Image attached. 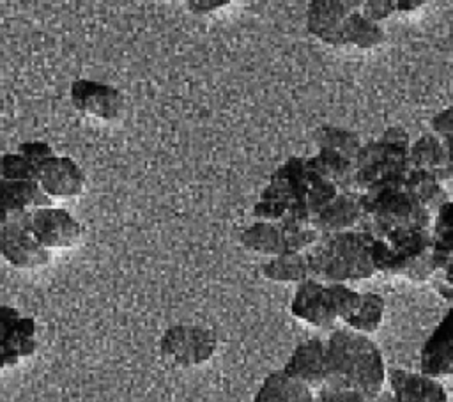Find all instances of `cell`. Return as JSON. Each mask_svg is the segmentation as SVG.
Listing matches in <instances>:
<instances>
[{"label": "cell", "mask_w": 453, "mask_h": 402, "mask_svg": "<svg viewBox=\"0 0 453 402\" xmlns=\"http://www.w3.org/2000/svg\"><path fill=\"white\" fill-rule=\"evenodd\" d=\"M409 147L411 138L400 126H391L377 140L363 143L354 158L357 193L403 188L411 170Z\"/></svg>", "instance_id": "cell-3"}, {"label": "cell", "mask_w": 453, "mask_h": 402, "mask_svg": "<svg viewBox=\"0 0 453 402\" xmlns=\"http://www.w3.org/2000/svg\"><path fill=\"white\" fill-rule=\"evenodd\" d=\"M421 7H425L423 0H396V2H393L395 14H398V12H414V11H419Z\"/></svg>", "instance_id": "cell-37"}, {"label": "cell", "mask_w": 453, "mask_h": 402, "mask_svg": "<svg viewBox=\"0 0 453 402\" xmlns=\"http://www.w3.org/2000/svg\"><path fill=\"white\" fill-rule=\"evenodd\" d=\"M35 166L19 152H9L0 158L2 181H35Z\"/></svg>", "instance_id": "cell-31"}, {"label": "cell", "mask_w": 453, "mask_h": 402, "mask_svg": "<svg viewBox=\"0 0 453 402\" xmlns=\"http://www.w3.org/2000/svg\"><path fill=\"white\" fill-rule=\"evenodd\" d=\"M230 2L228 0H198V2H188V7L193 11V12H198V14H209V12H214V11H221L223 7H228Z\"/></svg>", "instance_id": "cell-36"}, {"label": "cell", "mask_w": 453, "mask_h": 402, "mask_svg": "<svg viewBox=\"0 0 453 402\" xmlns=\"http://www.w3.org/2000/svg\"><path fill=\"white\" fill-rule=\"evenodd\" d=\"M373 239L375 237L359 228L322 234L319 241L304 251L310 278L326 285H349L372 278L377 274L372 262Z\"/></svg>", "instance_id": "cell-2"}, {"label": "cell", "mask_w": 453, "mask_h": 402, "mask_svg": "<svg viewBox=\"0 0 453 402\" xmlns=\"http://www.w3.org/2000/svg\"><path fill=\"white\" fill-rule=\"evenodd\" d=\"M216 349V335L195 324L170 326L159 340V354L173 368L200 367L214 356Z\"/></svg>", "instance_id": "cell-7"}, {"label": "cell", "mask_w": 453, "mask_h": 402, "mask_svg": "<svg viewBox=\"0 0 453 402\" xmlns=\"http://www.w3.org/2000/svg\"><path fill=\"white\" fill-rule=\"evenodd\" d=\"M28 228L37 243L50 253L74 248L81 239V223L60 205L35 209L28 218Z\"/></svg>", "instance_id": "cell-10"}, {"label": "cell", "mask_w": 453, "mask_h": 402, "mask_svg": "<svg viewBox=\"0 0 453 402\" xmlns=\"http://www.w3.org/2000/svg\"><path fill=\"white\" fill-rule=\"evenodd\" d=\"M25 159H28L35 168L44 161L48 159L50 156H53V149L50 147V143L46 142H23L18 151Z\"/></svg>", "instance_id": "cell-34"}, {"label": "cell", "mask_w": 453, "mask_h": 402, "mask_svg": "<svg viewBox=\"0 0 453 402\" xmlns=\"http://www.w3.org/2000/svg\"><path fill=\"white\" fill-rule=\"evenodd\" d=\"M306 165L319 177L331 182L338 193H357L354 161L342 158L327 149H319L317 154L304 158Z\"/></svg>", "instance_id": "cell-21"}, {"label": "cell", "mask_w": 453, "mask_h": 402, "mask_svg": "<svg viewBox=\"0 0 453 402\" xmlns=\"http://www.w3.org/2000/svg\"><path fill=\"white\" fill-rule=\"evenodd\" d=\"M359 12L366 19L380 25L382 21L389 19L391 16H395L393 0H366V2H361Z\"/></svg>", "instance_id": "cell-33"}, {"label": "cell", "mask_w": 453, "mask_h": 402, "mask_svg": "<svg viewBox=\"0 0 453 402\" xmlns=\"http://www.w3.org/2000/svg\"><path fill=\"white\" fill-rule=\"evenodd\" d=\"M313 393L317 402H366V398L357 391L334 384H326Z\"/></svg>", "instance_id": "cell-32"}, {"label": "cell", "mask_w": 453, "mask_h": 402, "mask_svg": "<svg viewBox=\"0 0 453 402\" xmlns=\"http://www.w3.org/2000/svg\"><path fill=\"white\" fill-rule=\"evenodd\" d=\"M35 182L41 191L57 205L83 195L87 179L81 166L69 156H50L35 170Z\"/></svg>", "instance_id": "cell-11"}, {"label": "cell", "mask_w": 453, "mask_h": 402, "mask_svg": "<svg viewBox=\"0 0 453 402\" xmlns=\"http://www.w3.org/2000/svg\"><path fill=\"white\" fill-rule=\"evenodd\" d=\"M281 370L311 391L326 386L329 381L326 340L313 336L297 344Z\"/></svg>", "instance_id": "cell-13"}, {"label": "cell", "mask_w": 453, "mask_h": 402, "mask_svg": "<svg viewBox=\"0 0 453 402\" xmlns=\"http://www.w3.org/2000/svg\"><path fill=\"white\" fill-rule=\"evenodd\" d=\"M384 310L386 303L380 294L370 290L359 292V301L354 312L343 321V324L345 328L361 335L375 333L384 321Z\"/></svg>", "instance_id": "cell-27"}, {"label": "cell", "mask_w": 453, "mask_h": 402, "mask_svg": "<svg viewBox=\"0 0 453 402\" xmlns=\"http://www.w3.org/2000/svg\"><path fill=\"white\" fill-rule=\"evenodd\" d=\"M278 225L283 232L287 251H306L322 236L313 220H290Z\"/></svg>", "instance_id": "cell-30"}, {"label": "cell", "mask_w": 453, "mask_h": 402, "mask_svg": "<svg viewBox=\"0 0 453 402\" xmlns=\"http://www.w3.org/2000/svg\"><path fill=\"white\" fill-rule=\"evenodd\" d=\"M262 274L276 283H301L310 280V269L304 251H287L267 259L262 264Z\"/></svg>", "instance_id": "cell-26"}, {"label": "cell", "mask_w": 453, "mask_h": 402, "mask_svg": "<svg viewBox=\"0 0 453 402\" xmlns=\"http://www.w3.org/2000/svg\"><path fill=\"white\" fill-rule=\"evenodd\" d=\"M37 351V324L14 306L0 305V372L12 370Z\"/></svg>", "instance_id": "cell-8"}, {"label": "cell", "mask_w": 453, "mask_h": 402, "mask_svg": "<svg viewBox=\"0 0 453 402\" xmlns=\"http://www.w3.org/2000/svg\"><path fill=\"white\" fill-rule=\"evenodd\" d=\"M241 244L267 259L287 253L283 232L278 223L257 220L241 232Z\"/></svg>", "instance_id": "cell-24"}, {"label": "cell", "mask_w": 453, "mask_h": 402, "mask_svg": "<svg viewBox=\"0 0 453 402\" xmlns=\"http://www.w3.org/2000/svg\"><path fill=\"white\" fill-rule=\"evenodd\" d=\"M69 97L76 112L101 122L119 120L126 108L124 94L117 87L90 78L74 80Z\"/></svg>", "instance_id": "cell-9"}, {"label": "cell", "mask_w": 453, "mask_h": 402, "mask_svg": "<svg viewBox=\"0 0 453 402\" xmlns=\"http://www.w3.org/2000/svg\"><path fill=\"white\" fill-rule=\"evenodd\" d=\"M55 205L37 186L35 181H2L0 179V227L28 223L35 209Z\"/></svg>", "instance_id": "cell-14"}, {"label": "cell", "mask_w": 453, "mask_h": 402, "mask_svg": "<svg viewBox=\"0 0 453 402\" xmlns=\"http://www.w3.org/2000/svg\"><path fill=\"white\" fill-rule=\"evenodd\" d=\"M311 170L304 158L292 156L280 165L253 205L255 220L283 223L290 220H311L306 211V193Z\"/></svg>", "instance_id": "cell-4"}, {"label": "cell", "mask_w": 453, "mask_h": 402, "mask_svg": "<svg viewBox=\"0 0 453 402\" xmlns=\"http://www.w3.org/2000/svg\"><path fill=\"white\" fill-rule=\"evenodd\" d=\"M372 262L375 273L426 282L435 274L430 230H396L373 239Z\"/></svg>", "instance_id": "cell-5"}, {"label": "cell", "mask_w": 453, "mask_h": 402, "mask_svg": "<svg viewBox=\"0 0 453 402\" xmlns=\"http://www.w3.org/2000/svg\"><path fill=\"white\" fill-rule=\"evenodd\" d=\"M288 402H317V400H315V393L310 388L301 386Z\"/></svg>", "instance_id": "cell-38"}, {"label": "cell", "mask_w": 453, "mask_h": 402, "mask_svg": "<svg viewBox=\"0 0 453 402\" xmlns=\"http://www.w3.org/2000/svg\"><path fill=\"white\" fill-rule=\"evenodd\" d=\"M453 372V312L449 310L425 340L419 352V374L442 379Z\"/></svg>", "instance_id": "cell-17"}, {"label": "cell", "mask_w": 453, "mask_h": 402, "mask_svg": "<svg viewBox=\"0 0 453 402\" xmlns=\"http://www.w3.org/2000/svg\"><path fill=\"white\" fill-rule=\"evenodd\" d=\"M453 204H444L432 218V260L435 273L451 274L453 264Z\"/></svg>", "instance_id": "cell-22"}, {"label": "cell", "mask_w": 453, "mask_h": 402, "mask_svg": "<svg viewBox=\"0 0 453 402\" xmlns=\"http://www.w3.org/2000/svg\"><path fill=\"white\" fill-rule=\"evenodd\" d=\"M329 381L327 384L357 391L373 402L386 384V363L379 345L349 328H338L326 338Z\"/></svg>", "instance_id": "cell-1"}, {"label": "cell", "mask_w": 453, "mask_h": 402, "mask_svg": "<svg viewBox=\"0 0 453 402\" xmlns=\"http://www.w3.org/2000/svg\"><path fill=\"white\" fill-rule=\"evenodd\" d=\"M301 386L283 370H274L262 381L251 402H288Z\"/></svg>", "instance_id": "cell-29"}, {"label": "cell", "mask_w": 453, "mask_h": 402, "mask_svg": "<svg viewBox=\"0 0 453 402\" xmlns=\"http://www.w3.org/2000/svg\"><path fill=\"white\" fill-rule=\"evenodd\" d=\"M361 220L357 228L380 239L396 230H430L432 214L403 188L359 193Z\"/></svg>", "instance_id": "cell-6"}, {"label": "cell", "mask_w": 453, "mask_h": 402, "mask_svg": "<svg viewBox=\"0 0 453 402\" xmlns=\"http://www.w3.org/2000/svg\"><path fill=\"white\" fill-rule=\"evenodd\" d=\"M451 106H446L444 110H441L439 113H435L430 120V128H432V135H435L437 138H441L442 142L449 143L451 140V131H453V120H451Z\"/></svg>", "instance_id": "cell-35"}, {"label": "cell", "mask_w": 453, "mask_h": 402, "mask_svg": "<svg viewBox=\"0 0 453 402\" xmlns=\"http://www.w3.org/2000/svg\"><path fill=\"white\" fill-rule=\"evenodd\" d=\"M409 161L411 168L432 174L444 186L451 181L453 165L449 143L442 142L432 133H425L414 143H411Z\"/></svg>", "instance_id": "cell-19"}, {"label": "cell", "mask_w": 453, "mask_h": 402, "mask_svg": "<svg viewBox=\"0 0 453 402\" xmlns=\"http://www.w3.org/2000/svg\"><path fill=\"white\" fill-rule=\"evenodd\" d=\"M359 5V0H313L306 9V28L319 41L342 48L343 23Z\"/></svg>", "instance_id": "cell-15"}, {"label": "cell", "mask_w": 453, "mask_h": 402, "mask_svg": "<svg viewBox=\"0 0 453 402\" xmlns=\"http://www.w3.org/2000/svg\"><path fill=\"white\" fill-rule=\"evenodd\" d=\"M361 220L359 193H338L315 218L320 234H334L357 228Z\"/></svg>", "instance_id": "cell-20"}, {"label": "cell", "mask_w": 453, "mask_h": 402, "mask_svg": "<svg viewBox=\"0 0 453 402\" xmlns=\"http://www.w3.org/2000/svg\"><path fill=\"white\" fill-rule=\"evenodd\" d=\"M386 39L382 25L366 19L359 9L350 12L342 28V48L354 50H373Z\"/></svg>", "instance_id": "cell-25"}, {"label": "cell", "mask_w": 453, "mask_h": 402, "mask_svg": "<svg viewBox=\"0 0 453 402\" xmlns=\"http://www.w3.org/2000/svg\"><path fill=\"white\" fill-rule=\"evenodd\" d=\"M389 384V395L396 402H449L444 386L432 377L419 372L391 370L386 375Z\"/></svg>", "instance_id": "cell-18"}, {"label": "cell", "mask_w": 453, "mask_h": 402, "mask_svg": "<svg viewBox=\"0 0 453 402\" xmlns=\"http://www.w3.org/2000/svg\"><path fill=\"white\" fill-rule=\"evenodd\" d=\"M0 257L19 271H37L51 262V253L37 243L28 223L0 227Z\"/></svg>", "instance_id": "cell-12"}, {"label": "cell", "mask_w": 453, "mask_h": 402, "mask_svg": "<svg viewBox=\"0 0 453 402\" xmlns=\"http://www.w3.org/2000/svg\"><path fill=\"white\" fill-rule=\"evenodd\" d=\"M315 143L319 149H327L350 161H354L359 147L363 145L357 133L338 126H320L315 131Z\"/></svg>", "instance_id": "cell-28"}, {"label": "cell", "mask_w": 453, "mask_h": 402, "mask_svg": "<svg viewBox=\"0 0 453 402\" xmlns=\"http://www.w3.org/2000/svg\"><path fill=\"white\" fill-rule=\"evenodd\" d=\"M290 313L296 319L322 329L338 322L327 285L311 278L297 285L290 301Z\"/></svg>", "instance_id": "cell-16"}, {"label": "cell", "mask_w": 453, "mask_h": 402, "mask_svg": "<svg viewBox=\"0 0 453 402\" xmlns=\"http://www.w3.org/2000/svg\"><path fill=\"white\" fill-rule=\"evenodd\" d=\"M403 189L432 216L448 202H451L448 188L432 174L411 168L403 181Z\"/></svg>", "instance_id": "cell-23"}]
</instances>
